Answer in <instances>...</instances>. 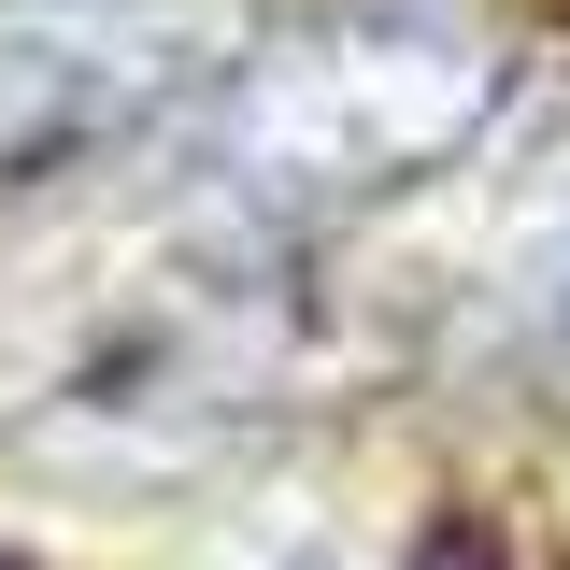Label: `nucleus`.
Here are the masks:
<instances>
[{"label":"nucleus","mask_w":570,"mask_h":570,"mask_svg":"<svg viewBox=\"0 0 570 570\" xmlns=\"http://www.w3.org/2000/svg\"><path fill=\"white\" fill-rule=\"evenodd\" d=\"M0 570H43V557H29V542H0Z\"/></svg>","instance_id":"2"},{"label":"nucleus","mask_w":570,"mask_h":570,"mask_svg":"<svg viewBox=\"0 0 570 570\" xmlns=\"http://www.w3.org/2000/svg\"><path fill=\"white\" fill-rule=\"evenodd\" d=\"M499 115V43L456 0H343L214 86V171L272 214L414 186Z\"/></svg>","instance_id":"1"}]
</instances>
